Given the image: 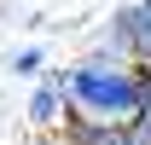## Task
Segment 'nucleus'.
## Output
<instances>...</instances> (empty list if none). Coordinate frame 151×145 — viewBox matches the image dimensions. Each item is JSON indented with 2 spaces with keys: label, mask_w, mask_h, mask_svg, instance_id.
Wrapping results in <instances>:
<instances>
[{
  "label": "nucleus",
  "mask_w": 151,
  "mask_h": 145,
  "mask_svg": "<svg viewBox=\"0 0 151 145\" xmlns=\"http://www.w3.org/2000/svg\"><path fill=\"white\" fill-rule=\"evenodd\" d=\"M41 64H47L41 47H18V52H12V75H47Z\"/></svg>",
  "instance_id": "obj_4"
},
{
  "label": "nucleus",
  "mask_w": 151,
  "mask_h": 145,
  "mask_svg": "<svg viewBox=\"0 0 151 145\" xmlns=\"http://www.w3.org/2000/svg\"><path fill=\"white\" fill-rule=\"evenodd\" d=\"M29 122H35L41 134H58V128L70 122V99H64V81H58V70L35 75V93H29Z\"/></svg>",
  "instance_id": "obj_3"
},
{
  "label": "nucleus",
  "mask_w": 151,
  "mask_h": 145,
  "mask_svg": "<svg viewBox=\"0 0 151 145\" xmlns=\"http://www.w3.org/2000/svg\"><path fill=\"white\" fill-rule=\"evenodd\" d=\"M41 145H70V139H64V128H58V139H52V134H41Z\"/></svg>",
  "instance_id": "obj_5"
},
{
  "label": "nucleus",
  "mask_w": 151,
  "mask_h": 145,
  "mask_svg": "<svg viewBox=\"0 0 151 145\" xmlns=\"http://www.w3.org/2000/svg\"><path fill=\"white\" fill-rule=\"evenodd\" d=\"M105 47L122 52L128 64L151 70V0H128L111 12V29H105Z\"/></svg>",
  "instance_id": "obj_2"
},
{
  "label": "nucleus",
  "mask_w": 151,
  "mask_h": 145,
  "mask_svg": "<svg viewBox=\"0 0 151 145\" xmlns=\"http://www.w3.org/2000/svg\"><path fill=\"white\" fill-rule=\"evenodd\" d=\"M58 81L70 99V122H134L139 93H145V70L111 47L76 58L70 70H58Z\"/></svg>",
  "instance_id": "obj_1"
}]
</instances>
